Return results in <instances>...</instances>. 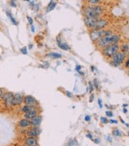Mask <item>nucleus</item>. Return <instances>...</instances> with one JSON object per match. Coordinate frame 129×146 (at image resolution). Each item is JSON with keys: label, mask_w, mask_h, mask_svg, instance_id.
Returning a JSON list of instances; mask_svg holds the SVG:
<instances>
[{"label": "nucleus", "mask_w": 129, "mask_h": 146, "mask_svg": "<svg viewBox=\"0 0 129 146\" xmlns=\"http://www.w3.org/2000/svg\"><path fill=\"white\" fill-rule=\"evenodd\" d=\"M78 141L76 139H71L69 142H68L67 145L66 146H78Z\"/></svg>", "instance_id": "393cba45"}, {"label": "nucleus", "mask_w": 129, "mask_h": 146, "mask_svg": "<svg viewBox=\"0 0 129 146\" xmlns=\"http://www.w3.org/2000/svg\"><path fill=\"white\" fill-rule=\"evenodd\" d=\"M94 100V94H91L90 98V102H92Z\"/></svg>", "instance_id": "c03bdc74"}, {"label": "nucleus", "mask_w": 129, "mask_h": 146, "mask_svg": "<svg viewBox=\"0 0 129 146\" xmlns=\"http://www.w3.org/2000/svg\"><path fill=\"white\" fill-rule=\"evenodd\" d=\"M34 107H36V106H26V105H24V106L21 107L20 111H21V112H22V113H25V112H28V111L34 109Z\"/></svg>", "instance_id": "412c9836"}, {"label": "nucleus", "mask_w": 129, "mask_h": 146, "mask_svg": "<svg viewBox=\"0 0 129 146\" xmlns=\"http://www.w3.org/2000/svg\"><path fill=\"white\" fill-rule=\"evenodd\" d=\"M98 105H99V107L102 108V100H101V99H99V100H98Z\"/></svg>", "instance_id": "79ce46f5"}, {"label": "nucleus", "mask_w": 129, "mask_h": 146, "mask_svg": "<svg viewBox=\"0 0 129 146\" xmlns=\"http://www.w3.org/2000/svg\"><path fill=\"white\" fill-rule=\"evenodd\" d=\"M32 9H33V10H34L36 11H39V6H38V5H36H36H34V6L33 7Z\"/></svg>", "instance_id": "e433bc0d"}, {"label": "nucleus", "mask_w": 129, "mask_h": 146, "mask_svg": "<svg viewBox=\"0 0 129 146\" xmlns=\"http://www.w3.org/2000/svg\"><path fill=\"white\" fill-rule=\"evenodd\" d=\"M66 93L67 94V96L69 97V98H72V97L73 96V95H72V93H70V92H68V91H66Z\"/></svg>", "instance_id": "ea45409f"}, {"label": "nucleus", "mask_w": 129, "mask_h": 146, "mask_svg": "<svg viewBox=\"0 0 129 146\" xmlns=\"http://www.w3.org/2000/svg\"><path fill=\"white\" fill-rule=\"evenodd\" d=\"M101 51L107 59H111L117 52L120 51V45H119V43L113 44V45H108L105 48L102 49Z\"/></svg>", "instance_id": "f257e3e1"}, {"label": "nucleus", "mask_w": 129, "mask_h": 146, "mask_svg": "<svg viewBox=\"0 0 129 146\" xmlns=\"http://www.w3.org/2000/svg\"><path fill=\"white\" fill-rule=\"evenodd\" d=\"M94 88H96V89H97V90H98L99 89V83H98V81H97L96 79H95L94 80Z\"/></svg>", "instance_id": "cd10ccee"}, {"label": "nucleus", "mask_w": 129, "mask_h": 146, "mask_svg": "<svg viewBox=\"0 0 129 146\" xmlns=\"http://www.w3.org/2000/svg\"><path fill=\"white\" fill-rule=\"evenodd\" d=\"M88 3H89L90 5H94L96 6V5H98L100 1H98V0H90V1H88Z\"/></svg>", "instance_id": "a878e982"}, {"label": "nucleus", "mask_w": 129, "mask_h": 146, "mask_svg": "<svg viewBox=\"0 0 129 146\" xmlns=\"http://www.w3.org/2000/svg\"><path fill=\"white\" fill-rule=\"evenodd\" d=\"M27 19H28V23H29V24L30 25H33V19H32V17H27Z\"/></svg>", "instance_id": "72a5a7b5"}, {"label": "nucleus", "mask_w": 129, "mask_h": 146, "mask_svg": "<svg viewBox=\"0 0 129 146\" xmlns=\"http://www.w3.org/2000/svg\"><path fill=\"white\" fill-rule=\"evenodd\" d=\"M56 5H57V3H56L55 1H50L49 4H48V7H46V12H50V11H52V10L55 9Z\"/></svg>", "instance_id": "6ab92c4d"}, {"label": "nucleus", "mask_w": 129, "mask_h": 146, "mask_svg": "<svg viewBox=\"0 0 129 146\" xmlns=\"http://www.w3.org/2000/svg\"><path fill=\"white\" fill-rule=\"evenodd\" d=\"M128 66H129V61H128V59H126V62H125V67H126V68H128Z\"/></svg>", "instance_id": "a19ab883"}, {"label": "nucleus", "mask_w": 129, "mask_h": 146, "mask_svg": "<svg viewBox=\"0 0 129 146\" xmlns=\"http://www.w3.org/2000/svg\"><path fill=\"white\" fill-rule=\"evenodd\" d=\"M105 30H91L90 31V36L91 38V41L96 43L97 41L99 40L101 37H102L104 36V33H105Z\"/></svg>", "instance_id": "39448f33"}, {"label": "nucleus", "mask_w": 129, "mask_h": 146, "mask_svg": "<svg viewBox=\"0 0 129 146\" xmlns=\"http://www.w3.org/2000/svg\"><path fill=\"white\" fill-rule=\"evenodd\" d=\"M112 135L114 136V137H122V132L120 131L119 129L115 128V129H113V131H112Z\"/></svg>", "instance_id": "b1692460"}, {"label": "nucleus", "mask_w": 129, "mask_h": 146, "mask_svg": "<svg viewBox=\"0 0 129 146\" xmlns=\"http://www.w3.org/2000/svg\"><path fill=\"white\" fill-rule=\"evenodd\" d=\"M108 22L106 20V19L103 18H98L96 21V24H95V28L94 30H105V28L108 26Z\"/></svg>", "instance_id": "6e6552de"}, {"label": "nucleus", "mask_w": 129, "mask_h": 146, "mask_svg": "<svg viewBox=\"0 0 129 146\" xmlns=\"http://www.w3.org/2000/svg\"><path fill=\"white\" fill-rule=\"evenodd\" d=\"M48 56H49L52 59H58V58H62V54L55 53V52H51V53L48 54Z\"/></svg>", "instance_id": "5701e85b"}, {"label": "nucleus", "mask_w": 129, "mask_h": 146, "mask_svg": "<svg viewBox=\"0 0 129 146\" xmlns=\"http://www.w3.org/2000/svg\"><path fill=\"white\" fill-rule=\"evenodd\" d=\"M10 5H11L12 7H14V8H16L17 6V5H16V3L15 1H10Z\"/></svg>", "instance_id": "2f4dec72"}, {"label": "nucleus", "mask_w": 129, "mask_h": 146, "mask_svg": "<svg viewBox=\"0 0 129 146\" xmlns=\"http://www.w3.org/2000/svg\"><path fill=\"white\" fill-rule=\"evenodd\" d=\"M57 43H58V46L60 47L61 49L66 50V51H67V50H70V48H71V47H69V45H68L67 43L62 42V41L60 40V38H57Z\"/></svg>", "instance_id": "dca6fc26"}, {"label": "nucleus", "mask_w": 129, "mask_h": 146, "mask_svg": "<svg viewBox=\"0 0 129 146\" xmlns=\"http://www.w3.org/2000/svg\"><path fill=\"white\" fill-rule=\"evenodd\" d=\"M123 112H124V113H128V109H126V108L123 109Z\"/></svg>", "instance_id": "de8ad7c7"}, {"label": "nucleus", "mask_w": 129, "mask_h": 146, "mask_svg": "<svg viewBox=\"0 0 129 146\" xmlns=\"http://www.w3.org/2000/svg\"><path fill=\"white\" fill-rule=\"evenodd\" d=\"M20 51H21V53L23 54H28V49H27L26 47H22V48H21Z\"/></svg>", "instance_id": "c756f323"}, {"label": "nucleus", "mask_w": 129, "mask_h": 146, "mask_svg": "<svg viewBox=\"0 0 129 146\" xmlns=\"http://www.w3.org/2000/svg\"><path fill=\"white\" fill-rule=\"evenodd\" d=\"M40 132H42V130L39 127H36V126H30V129L28 130L26 134L28 135V137H37L40 136Z\"/></svg>", "instance_id": "1a4fd4ad"}, {"label": "nucleus", "mask_w": 129, "mask_h": 146, "mask_svg": "<svg viewBox=\"0 0 129 146\" xmlns=\"http://www.w3.org/2000/svg\"><path fill=\"white\" fill-rule=\"evenodd\" d=\"M24 143L26 146H37L38 144V138L37 137H26L24 141Z\"/></svg>", "instance_id": "4468645a"}, {"label": "nucleus", "mask_w": 129, "mask_h": 146, "mask_svg": "<svg viewBox=\"0 0 129 146\" xmlns=\"http://www.w3.org/2000/svg\"><path fill=\"white\" fill-rule=\"evenodd\" d=\"M17 125L20 128H28L32 126V124H31V121L29 119H27V118H22V119L19 120L18 123H17Z\"/></svg>", "instance_id": "ddd939ff"}, {"label": "nucleus", "mask_w": 129, "mask_h": 146, "mask_svg": "<svg viewBox=\"0 0 129 146\" xmlns=\"http://www.w3.org/2000/svg\"><path fill=\"white\" fill-rule=\"evenodd\" d=\"M105 113H106V116L108 117V118H111V117L114 116V113L112 112V111H107Z\"/></svg>", "instance_id": "7c9ffc66"}, {"label": "nucleus", "mask_w": 129, "mask_h": 146, "mask_svg": "<svg viewBox=\"0 0 129 146\" xmlns=\"http://www.w3.org/2000/svg\"><path fill=\"white\" fill-rule=\"evenodd\" d=\"M4 93V89L3 88H0V99H2Z\"/></svg>", "instance_id": "c9c22d12"}, {"label": "nucleus", "mask_w": 129, "mask_h": 146, "mask_svg": "<svg viewBox=\"0 0 129 146\" xmlns=\"http://www.w3.org/2000/svg\"><path fill=\"white\" fill-rule=\"evenodd\" d=\"M90 70H91V72L95 71V67H94V66H91V67H90Z\"/></svg>", "instance_id": "49530a36"}, {"label": "nucleus", "mask_w": 129, "mask_h": 146, "mask_svg": "<svg viewBox=\"0 0 129 146\" xmlns=\"http://www.w3.org/2000/svg\"><path fill=\"white\" fill-rule=\"evenodd\" d=\"M97 19H94V18H90V17H84V23L89 30H94L95 28V24H96V21Z\"/></svg>", "instance_id": "9d476101"}, {"label": "nucleus", "mask_w": 129, "mask_h": 146, "mask_svg": "<svg viewBox=\"0 0 129 146\" xmlns=\"http://www.w3.org/2000/svg\"><path fill=\"white\" fill-rule=\"evenodd\" d=\"M23 103L26 106H37L39 105L38 101L36 98L32 96V95H26L23 97Z\"/></svg>", "instance_id": "0eeeda50"}, {"label": "nucleus", "mask_w": 129, "mask_h": 146, "mask_svg": "<svg viewBox=\"0 0 129 146\" xmlns=\"http://www.w3.org/2000/svg\"><path fill=\"white\" fill-rule=\"evenodd\" d=\"M86 137H88V138H90V139H93V137H92V134H87V135H86Z\"/></svg>", "instance_id": "37998d69"}, {"label": "nucleus", "mask_w": 129, "mask_h": 146, "mask_svg": "<svg viewBox=\"0 0 129 146\" xmlns=\"http://www.w3.org/2000/svg\"><path fill=\"white\" fill-rule=\"evenodd\" d=\"M31 124H32V126H36V127H39L40 124H42V116L40 114H38L37 116H36L34 118H33L32 119H30Z\"/></svg>", "instance_id": "2eb2a0df"}, {"label": "nucleus", "mask_w": 129, "mask_h": 146, "mask_svg": "<svg viewBox=\"0 0 129 146\" xmlns=\"http://www.w3.org/2000/svg\"><path fill=\"white\" fill-rule=\"evenodd\" d=\"M28 5H30L31 8H33L34 6V5H36V2L34 1H28Z\"/></svg>", "instance_id": "473e14b6"}, {"label": "nucleus", "mask_w": 129, "mask_h": 146, "mask_svg": "<svg viewBox=\"0 0 129 146\" xmlns=\"http://www.w3.org/2000/svg\"><path fill=\"white\" fill-rule=\"evenodd\" d=\"M108 122H109V123H111V124H117V123H118V121H117V120H114V119L108 120Z\"/></svg>", "instance_id": "58836bf2"}, {"label": "nucleus", "mask_w": 129, "mask_h": 146, "mask_svg": "<svg viewBox=\"0 0 129 146\" xmlns=\"http://www.w3.org/2000/svg\"><path fill=\"white\" fill-rule=\"evenodd\" d=\"M39 114V112L38 110H37V106L36 107H34V109H32V110L28 111V112H25L24 113V118H27V119H32L33 118H34L36 116H37Z\"/></svg>", "instance_id": "f8f14e48"}, {"label": "nucleus", "mask_w": 129, "mask_h": 146, "mask_svg": "<svg viewBox=\"0 0 129 146\" xmlns=\"http://www.w3.org/2000/svg\"><path fill=\"white\" fill-rule=\"evenodd\" d=\"M93 7H94V11H95L96 14L99 17H100L103 14V12H104V9H103V7L101 6V5H96V6H93Z\"/></svg>", "instance_id": "a211bd4d"}, {"label": "nucleus", "mask_w": 129, "mask_h": 146, "mask_svg": "<svg viewBox=\"0 0 129 146\" xmlns=\"http://www.w3.org/2000/svg\"><path fill=\"white\" fill-rule=\"evenodd\" d=\"M94 142H95L96 143H100V140L99 139H94Z\"/></svg>", "instance_id": "a18cd8bd"}, {"label": "nucleus", "mask_w": 129, "mask_h": 146, "mask_svg": "<svg viewBox=\"0 0 129 146\" xmlns=\"http://www.w3.org/2000/svg\"><path fill=\"white\" fill-rule=\"evenodd\" d=\"M0 58H1V56H0Z\"/></svg>", "instance_id": "864d4df0"}, {"label": "nucleus", "mask_w": 129, "mask_h": 146, "mask_svg": "<svg viewBox=\"0 0 129 146\" xmlns=\"http://www.w3.org/2000/svg\"><path fill=\"white\" fill-rule=\"evenodd\" d=\"M31 30H32V32H34V27L33 25H31Z\"/></svg>", "instance_id": "09e8293b"}, {"label": "nucleus", "mask_w": 129, "mask_h": 146, "mask_svg": "<svg viewBox=\"0 0 129 146\" xmlns=\"http://www.w3.org/2000/svg\"><path fill=\"white\" fill-rule=\"evenodd\" d=\"M81 68H82V67H81V66H80V65H77V66H76V71H78V72H80V71H81Z\"/></svg>", "instance_id": "f704fd0d"}, {"label": "nucleus", "mask_w": 129, "mask_h": 146, "mask_svg": "<svg viewBox=\"0 0 129 146\" xmlns=\"http://www.w3.org/2000/svg\"><path fill=\"white\" fill-rule=\"evenodd\" d=\"M126 57H128V54H124L120 51H118L110 59V64L112 66H114V67H119V66H120L123 62L125 61Z\"/></svg>", "instance_id": "f03ea898"}, {"label": "nucleus", "mask_w": 129, "mask_h": 146, "mask_svg": "<svg viewBox=\"0 0 129 146\" xmlns=\"http://www.w3.org/2000/svg\"><path fill=\"white\" fill-rule=\"evenodd\" d=\"M6 15L10 17V19L11 23H12L13 24H14V25H18V23L16 22V20L15 19V17H13L12 14H11V11H6Z\"/></svg>", "instance_id": "4be33fe9"}, {"label": "nucleus", "mask_w": 129, "mask_h": 146, "mask_svg": "<svg viewBox=\"0 0 129 146\" xmlns=\"http://www.w3.org/2000/svg\"><path fill=\"white\" fill-rule=\"evenodd\" d=\"M13 96H14V93L6 92L4 93L3 97H2V100H4V104L5 107L7 109H10L13 106Z\"/></svg>", "instance_id": "7ed1b4c3"}, {"label": "nucleus", "mask_w": 129, "mask_h": 146, "mask_svg": "<svg viewBox=\"0 0 129 146\" xmlns=\"http://www.w3.org/2000/svg\"><path fill=\"white\" fill-rule=\"evenodd\" d=\"M100 120H101V123H102V124H108V119L107 118H105V117H101Z\"/></svg>", "instance_id": "c85d7f7f"}, {"label": "nucleus", "mask_w": 129, "mask_h": 146, "mask_svg": "<svg viewBox=\"0 0 129 146\" xmlns=\"http://www.w3.org/2000/svg\"><path fill=\"white\" fill-rule=\"evenodd\" d=\"M28 48H29V49H31V48H33V44H29V45H28Z\"/></svg>", "instance_id": "8fccbe9b"}, {"label": "nucleus", "mask_w": 129, "mask_h": 146, "mask_svg": "<svg viewBox=\"0 0 129 146\" xmlns=\"http://www.w3.org/2000/svg\"><path fill=\"white\" fill-rule=\"evenodd\" d=\"M78 73L80 74V75H84V73H83V72H81V71H80V72H78Z\"/></svg>", "instance_id": "603ef678"}, {"label": "nucleus", "mask_w": 129, "mask_h": 146, "mask_svg": "<svg viewBox=\"0 0 129 146\" xmlns=\"http://www.w3.org/2000/svg\"><path fill=\"white\" fill-rule=\"evenodd\" d=\"M94 86H93V83L91 82V81H89V91H90V93H92L93 91H94Z\"/></svg>", "instance_id": "bb28decb"}, {"label": "nucleus", "mask_w": 129, "mask_h": 146, "mask_svg": "<svg viewBox=\"0 0 129 146\" xmlns=\"http://www.w3.org/2000/svg\"><path fill=\"white\" fill-rule=\"evenodd\" d=\"M91 119V118H90V116H89V115H87V116H85L84 117V120H85V121H90V120Z\"/></svg>", "instance_id": "4c0bfd02"}, {"label": "nucleus", "mask_w": 129, "mask_h": 146, "mask_svg": "<svg viewBox=\"0 0 129 146\" xmlns=\"http://www.w3.org/2000/svg\"><path fill=\"white\" fill-rule=\"evenodd\" d=\"M120 52H122V53L128 54V49H129V47H128V42H124V43H122V45H120Z\"/></svg>", "instance_id": "aec40b11"}, {"label": "nucleus", "mask_w": 129, "mask_h": 146, "mask_svg": "<svg viewBox=\"0 0 129 146\" xmlns=\"http://www.w3.org/2000/svg\"><path fill=\"white\" fill-rule=\"evenodd\" d=\"M23 95L22 93H15L13 96V106H20L23 103Z\"/></svg>", "instance_id": "9b49d317"}, {"label": "nucleus", "mask_w": 129, "mask_h": 146, "mask_svg": "<svg viewBox=\"0 0 129 146\" xmlns=\"http://www.w3.org/2000/svg\"><path fill=\"white\" fill-rule=\"evenodd\" d=\"M84 15L86 17H90V18H94V19H98L100 17L96 14L95 11H94V7L88 5L84 9Z\"/></svg>", "instance_id": "423d86ee"}, {"label": "nucleus", "mask_w": 129, "mask_h": 146, "mask_svg": "<svg viewBox=\"0 0 129 146\" xmlns=\"http://www.w3.org/2000/svg\"><path fill=\"white\" fill-rule=\"evenodd\" d=\"M113 36H114V35H113ZM111 37H112V36H111ZM111 37H109V36H103L102 37H101L95 43L96 46L99 49H101V50L103 49V48H105L106 47L110 45V38Z\"/></svg>", "instance_id": "20e7f679"}, {"label": "nucleus", "mask_w": 129, "mask_h": 146, "mask_svg": "<svg viewBox=\"0 0 129 146\" xmlns=\"http://www.w3.org/2000/svg\"><path fill=\"white\" fill-rule=\"evenodd\" d=\"M128 104H124V105H123V107H128Z\"/></svg>", "instance_id": "3c124183"}, {"label": "nucleus", "mask_w": 129, "mask_h": 146, "mask_svg": "<svg viewBox=\"0 0 129 146\" xmlns=\"http://www.w3.org/2000/svg\"><path fill=\"white\" fill-rule=\"evenodd\" d=\"M120 41V36L119 34H114V36L110 38V45L117 44Z\"/></svg>", "instance_id": "f3484780"}]
</instances>
